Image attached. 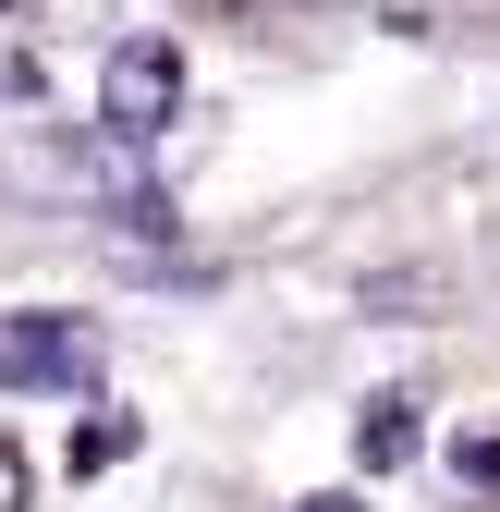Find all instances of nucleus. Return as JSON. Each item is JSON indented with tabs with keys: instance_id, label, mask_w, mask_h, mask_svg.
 Here are the masks:
<instances>
[{
	"instance_id": "nucleus-5",
	"label": "nucleus",
	"mask_w": 500,
	"mask_h": 512,
	"mask_svg": "<svg viewBox=\"0 0 500 512\" xmlns=\"http://www.w3.org/2000/svg\"><path fill=\"white\" fill-rule=\"evenodd\" d=\"M0 512H25V452L0 439Z\"/></svg>"
},
{
	"instance_id": "nucleus-1",
	"label": "nucleus",
	"mask_w": 500,
	"mask_h": 512,
	"mask_svg": "<svg viewBox=\"0 0 500 512\" xmlns=\"http://www.w3.org/2000/svg\"><path fill=\"white\" fill-rule=\"evenodd\" d=\"M171 110H183V49H171V37H122V49L98 61V122H110L122 147H159Z\"/></svg>"
},
{
	"instance_id": "nucleus-4",
	"label": "nucleus",
	"mask_w": 500,
	"mask_h": 512,
	"mask_svg": "<svg viewBox=\"0 0 500 512\" xmlns=\"http://www.w3.org/2000/svg\"><path fill=\"white\" fill-rule=\"evenodd\" d=\"M122 452H135V415H98V427L74 439V476H98V464H122Z\"/></svg>"
},
{
	"instance_id": "nucleus-2",
	"label": "nucleus",
	"mask_w": 500,
	"mask_h": 512,
	"mask_svg": "<svg viewBox=\"0 0 500 512\" xmlns=\"http://www.w3.org/2000/svg\"><path fill=\"white\" fill-rule=\"evenodd\" d=\"M0 391H98V330L86 317H0Z\"/></svg>"
},
{
	"instance_id": "nucleus-7",
	"label": "nucleus",
	"mask_w": 500,
	"mask_h": 512,
	"mask_svg": "<svg viewBox=\"0 0 500 512\" xmlns=\"http://www.w3.org/2000/svg\"><path fill=\"white\" fill-rule=\"evenodd\" d=\"M305 13H379V0H305Z\"/></svg>"
},
{
	"instance_id": "nucleus-8",
	"label": "nucleus",
	"mask_w": 500,
	"mask_h": 512,
	"mask_svg": "<svg viewBox=\"0 0 500 512\" xmlns=\"http://www.w3.org/2000/svg\"><path fill=\"white\" fill-rule=\"evenodd\" d=\"M0 13H13V0H0Z\"/></svg>"
},
{
	"instance_id": "nucleus-6",
	"label": "nucleus",
	"mask_w": 500,
	"mask_h": 512,
	"mask_svg": "<svg viewBox=\"0 0 500 512\" xmlns=\"http://www.w3.org/2000/svg\"><path fill=\"white\" fill-rule=\"evenodd\" d=\"M293 512H366V500L354 488H318V500H293Z\"/></svg>"
},
{
	"instance_id": "nucleus-3",
	"label": "nucleus",
	"mask_w": 500,
	"mask_h": 512,
	"mask_svg": "<svg viewBox=\"0 0 500 512\" xmlns=\"http://www.w3.org/2000/svg\"><path fill=\"white\" fill-rule=\"evenodd\" d=\"M354 452H366V476H403V464H415V403L379 391V403L354 415Z\"/></svg>"
}]
</instances>
